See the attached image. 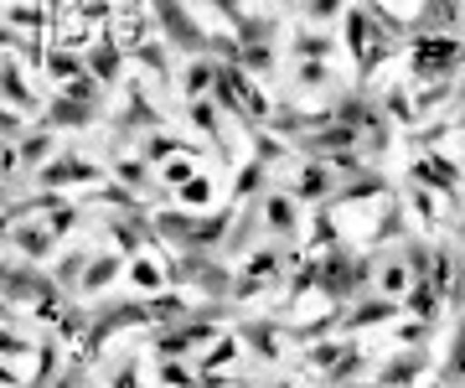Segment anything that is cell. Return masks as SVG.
Returning a JSON list of instances; mask_svg holds the SVG:
<instances>
[{"instance_id": "6da1fadb", "label": "cell", "mask_w": 465, "mask_h": 388, "mask_svg": "<svg viewBox=\"0 0 465 388\" xmlns=\"http://www.w3.org/2000/svg\"><path fill=\"white\" fill-rule=\"evenodd\" d=\"M150 11H155V21H161L166 42H176L182 52H207V32L192 21V11H186L182 0H150Z\"/></svg>"}, {"instance_id": "7a4b0ae2", "label": "cell", "mask_w": 465, "mask_h": 388, "mask_svg": "<svg viewBox=\"0 0 465 388\" xmlns=\"http://www.w3.org/2000/svg\"><path fill=\"white\" fill-rule=\"evenodd\" d=\"M57 274H36V270H11L5 274V301L11 305H57Z\"/></svg>"}, {"instance_id": "3957f363", "label": "cell", "mask_w": 465, "mask_h": 388, "mask_svg": "<svg viewBox=\"0 0 465 388\" xmlns=\"http://www.w3.org/2000/svg\"><path fill=\"white\" fill-rule=\"evenodd\" d=\"M36 182L52 186V192H63V186H73V182H99V166H88V161H78V155H52Z\"/></svg>"}, {"instance_id": "277c9868", "label": "cell", "mask_w": 465, "mask_h": 388, "mask_svg": "<svg viewBox=\"0 0 465 388\" xmlns=\"http://www.w3.org/2000/svg\"><path fill=\"white\" fill-rule=\"evenodd\" d=\"M42 124H47V130H84V124H94V104L73 99V94H57V99L47 104Z\"/></svg>"}, {"instance_id": "5b68a950", "label": "cell", "mask_w": 465, "mask_h": 388, "mask_svg": "<svg viewBox=\"0 0 465 388\" xmlns=\"http://www.w3.org/2000/svg\"><path fill=\"white\" fill-rule=\"evenodd\" d=\"M11 244H16L26 259H47L57 234H52V228H36V223H16V228H11Z\"/></svg>"}, {"instance_id": "8992f818", "label": "cell", "mask_w": 465, "mask_h": 388, "mask_svg": "<svg viewBox=\"0 0 465 388\" xmlns=\"http://www.w3.org/2000/svg\"><path fill=\"white\" fill-rule=\"evenodd\" d=\"M52 151H57V140H52V130L42 124V130H26V135H21L16 161H21V166H47V161H52Z\"/></svg>"}, {"instance_id": "52a82bcc", "label": "cell", "mask_w": 465, "mask_h": 388, "mask_svg": "<svg viewBox=\"0 0 465 388\" xmlns=\"http://www.w3.org/2000/svg\"><path fill=\"white\" fill-rule=\"evenodd\" d=\"M119 68H124V52L104 36L99 47L88 52V73H94V78H104V84H119Z\"/></svg>"}, {"instance_id": "ba28073f", "label": "cell", "mask_w": 465, "mask_h": 388, "mask_svg": "<svg viewBox=\"0 0 465 388\" xmlns=\"http://www.w3.org/2000/svg\"><path fill=\"white\" fill-rule=\"evenodd\" d=\"M0 99L5 104H16V109H32V88H26V78H21V68H11V63H5V68H0Z\"/></svg>"}, {"instance_id": "9c48e42d", "label": "cell", "mask_w": 465, "mask_h": 388, "mask_svg": "<svg viewBox=\"0 0 465 388\" xmlns=\"http://www.w3.org/2000/svg\"><path fill=\"white\" fill-rule=\"evenodd\" d=\"M114 274H119V254H104V259H94V264H88V274L78 280V290H84V295H94V290H104Z\"/></svg>"}, {"instance_id": "30bf717a", "label": "cell", "mask_w": 465, "mask_h": 388, "mask_svg": "<svg viewBox=\"0 0 465 388\" xmlns=\"http://www.w3.org/2000/svg\"><path fill=\"white\" fill-rule=\"evenodd\" d=\"M84 68H88V63H84V57H73V52H67L63 42H57V47L47 52V73H52V78H63V84H73V78H78Z\"/></svg>"}, {"instance_id": "8fae6325", "label": "cell", "mask_w": 465, "mask_h": 388, "mask_svg": "<svg viewBox=\"0 0 465 388\" xmlns=\"http://www.w3.org/2000/svg\"><path fill=\"white\" fill-rule=\"evenodd\" d=\"M192 124H197V130H202V135H207V140H213V145H217V151H223V130H217V114H213V104H192Z\"/></svg>"}, {"instance_id": "7c38bea8", "label": "cell", "mask_w": 465, "mask_h": 388, "mask_svg": "<svg viewBox=\"0 0 465 388\" xmlns=\"http://www.w3.org/2000/svg\"><path fill=\"white\" fill-rule=\"evenodd\" d=\"M36 357H42V363H36V383H52V378H57V347H52V342H42V347H36Z\"/></svg>"}, {"instance_id": "4fadbf2b", "label": "cell", "mask_w": 465, "mask_h": 388, "mask_svg": "<svg viewBox=\"0 0 465 388\" xmlns=\"http://www.w3.org/2000/svg\"><path fill=\"white\" fill-rule=\"evenodd\" d=\"M207 84H217V68H213V63H192V73H186V88H192V94H202Z\"/></svg>"}, {"instance_id": "5bb4252c", "label": "cell", "mask_w": 465, "mask_h": 388, "mask_svg": "<svg viewBox=\"0 0 465 388\" xmlns=\"http://www.w3.org/2000/svg\"><path fill=\"white\" fill-rule=\"evenodd\" d=\"M207 192H213L207 176H192V182H182V203L186 207H202V203H207Z\"/></svg>"}, {"instance_id": "9a60e30c", "label": "cell", "mask_w": 465, "mask_h": 388, "mask_svg": "<svg viewBox=\"0 0 465 388\" xmlns=\"http://www.w3.org/2000/svg\"><path fill=\"white\" fill-rule=\"evenodd\" d=\"M130 274H134V285H161V280H166V274H161V270H155V264H150V259H134V264H130Z\"/></svg>"}, {"instance_id": "2e32d148", "label": "cell", "mask_w": 465, "mask_h": 388, "mask_svg": "<svg viewBox=\"0 0 465 388\" xmlns=\"http://www.w3.org/2000/svg\"><path fill=\"white\" fill-rule=\"evenodd\" d=\"M11 135H26V119L16 109H0V140H11Z\"/></svg>"}, {"instance_id": "e0dca14e", "label": "cell", "mask_w": 465, "mask_h": 388, "mask_svg": "<svg viewBox=\"0 0 465 388\" xmlns=\"http://www.w3.org/2000/svg\"><path fill=\"white\" fill-rule=\"evenodd\" d=\"M78 270H88V259H84V254H67L63 264H57V285H73V274H78Z\"/></svg>"}, {"instance_id": "ac0fdd59", "label": "cell", "mask_w": 465, "mask_h": 388, "mask_svg": "<svg viewBox=\"0 0 465 388\" xmlns=\"http://www.w3.org/2000/svg\"><path fill=\"white\" fill-rule=\"evenodd\" d=\"M300 5H305V16H316V21H326V16L341 11V0H300Z\"/></svg>"}, {"instance_id": "d6986e66", "label": "cell", "mask_w": 465, "mask_h": 388, "mask_svg": "<svg viewBox=\"0 0 465 388\" xmlns=\"http://www.w3.org/2000/svg\"><path fill=\"white\" fill-rule=\"evenodd\" d=\"M326 192V171H305V182H300V197H321Z\"/></svg>"}, {"instance_id": "ffe728a7", "label": "cell", "mask_w": 465, "mask_h": 388, "mask_svg": "<svg viewBox=\"0 0 465 388\" xmlns=\"http://www.w3.org/2000/svg\"><path fill=\"white\" fill-rule=\"evenodd\" d=\"M0 353H32V342H26V337H16V332H5V326H0Z\"/></svg>"}, {"instance_id": "44dd1931", "label": "cell", "mask_w": 465, "mask_h": 388, "mask_svg": "<svg viewBox=\"0 0 465 388\" xmlns=\"http://www.w3.org/2000/svg\"><path fill=\"white\" fill-rule=\"evenodd\" d=\"M114 238H119V249H124V254H134V249H140V238H134V228H130V223H114Z\"/></svg>"}, {"instance_id": "7402d4cb", "label": "cell", "mask_w": 465, "mask_h": 388, "mask_svg": "<svg viewBox=\"0 0 465 388\" xmlns=\"http://www.w3.org/2000/svg\"><path fill=\"white\" fill-rule=\"evenodd\" d=\"M269 218L280 223V228H290V223H295V213H290V203H284V197H274V203H269Z\"/></svg>"}, {"instance_id": "603a6c76", "label": "cell", "mask_w": 465, "mask_h": 388, "mask_svg": "<svg viewBox=\"0 0 465 388\" xmlns=\"http://www.w3.org/2000/svg\"><path fill=\"white\" fill-rule=\"evenodd\" d=\"M414 373H419V363L409 357V363H393V368L382 373V378H388V383H399V378H414Z\"/></svg>"}, {"instance_id": "cb8c5ba5", "label": "cell", "mask_w": 465, "mask_h": 388, "mask_svg": "<svg viewBox=\"0 0 465 388\" xmlns=\"http://www.w3.org/2000/svg\"><path fill=\"white\" fill-rule=\"evenodd\" d=\"M166 182H176V186L192 182V166H186V161H171V166H166Z\"/></svg>"}, {"instance_id": "d4e9b609", "label": "cell", "mask_w": 465, "mask_h": 388, "mask_svg": "<svg viewBox=\"0 0 465 388\" xmlns=\"http://www.w3.org/2000/svg\"><path fill=\"white\" fill-rule=\"evenodd\" d=\"M0 47H5V52H11V47H21V36L11 32V26H0Z\"/></svg>"}, {"instance_id": "484cf974", "label": "cell", "mask_w": 465, "mask_h": 388, "mask_svg": "<svg viewBox=\"0 0 465 388\" xmlns=\"http://www.w3.org/2000/svg\"><path fill=\"white\" fill-rule=\"evenodd\" d=\"M0 383H21V378H16L11 368H5V363H0Z\"/></svg>"}, {"instance_id": "4316f807", "label": "cell", "mask_w": 465, "mask_h": 388, "mask_svg": "<svg viewBox=\"0 0 465 388\" xmlns=\"http://www.w3.org/2000/svg\"><path fill=\"white\" fill-rule=\"evenodd\" d=\"M5 274H11V270H5V264H0V295H5Z\"/></svg>"}]
</instances>
